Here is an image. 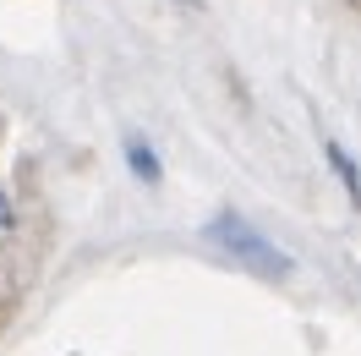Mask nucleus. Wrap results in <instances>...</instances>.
I'll return each mask as SVG.
<instances>
[{
	"label": "nucleus",
	"instance_id": "obj_2",
	"mask_svg": "<svg viewBox=\"0 0 361 356\" xmlns=\"http://www.w3.org/2000/svg\"><path fill=\"white\" fill-rule=\"evenodd\" d=\"M132 165H137V170H142L148 181H159V165L148 159V148H137V143H132Z\"/></svg>",
	"mask_w": 361,
	"mask_h": 356
},
{
	"label": "nucleus",
	"instance_id": "obj_3",
	"mask_svg": "<svg viewBox=\"0 0 361 356\" xmlns=\"http://www.w3.org/2000/svg\"><path fill=\"white\" fill-rule=\"evenodd\" d=\"M6 230H11V203L0 198V236H6Z\"/></svg>",
	"mask_w": 361,
	"mask_h": 356
},
{
	"label": "nucleus",
	"instance_id": "obj_1",
	"mask_svg": "<svg viewBox=\"0 0 361 356\" xmlns=\"http://www.w3.org/2000/svg\"><path fill=\"white\" fill-rule=\"evenodd\" d=\"M208 236H214V247H225L230 258L241 268H252V274H263V280H285L290 274V252H279V247L257 230V225H247L241 214H219V220L208 225Z\"/></svg>",
	"mask_w": 361,
	"mask_h": 356
}]
</instances>
